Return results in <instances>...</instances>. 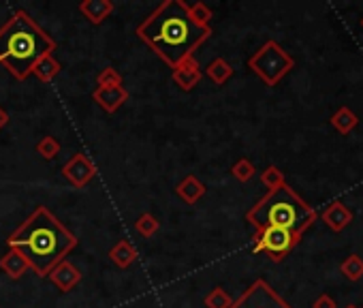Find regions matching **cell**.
I'll list each match as a JSON object with an SVG mask.
<instances>
[{"label":"cell","instance_id":"1","mask_svg":"<svg viewBox=\"0 0 363 308\" xmlns=\"http://www.w3.org/2000/svg\"><path fill=\"white\" fill-rule=\"evenodd\" d=\"M135 35L167 65L175 67L212 37L210 26H199L189 13L184 0H164L135 31Z\"/></svg>","mask_w":363,"mask_h":308},{"label":"cell","instance_id":"2","mask_svg":"<svg viewBox=\"0 0 363 308\" xmlns=\"http://www.w3.org/2000/svg\"><path fill=\"white\" fill-rule=\"evenodd\" d=\"M7 244L11 251H18L28 268L48 278L50 272L67 259L71 251L77 248V236L60 223V219L50 212L45 206H39L9 238Z\"/></svg>","mask_w":363,"mask_h":308},{"label":"cell","instance_id":"3","mask_svg":"<svg viewBox=\"0 0 363 308\" xmlns=\"http://www.w3.org/2000/svg\"><path fill=\"white\" fill-rule=\"evenodd\" d=\"M54 52L56 41L24 9L16 11L0 26V67H5L20 82L33 73L43 56Z\"/></svg>","mask_w":363,"mask_h":308},{"label":"cell","instance_id":"4","mask_svg":"<svg viewBox=\"0 0 363 308\" xmlns=\"http://www.w3.org/2000/svg\"><path fill=\"white\" fill-rule=\"evenodd\" d=\"M246 219L257 229L276 227V229H286L299 236V231L312 219V212L286 187H280V189L269 191L267 197H263L246 214Z\"/></svg>","mask_w":363,"mask_h":308},{"label":"cell","instance_id":"5","mask_svg":"<svg viewBox=\"0 0 363 308\" xmlns=\"http://www.w3.org/2000/svg\"><path fill=\"white\" fill-rule=\"evenodd\" d=\"M248 65L267 86H274L291 69L293 60L280 50V45L269 41L248 60Z\"/></svg>","mask_w":363,"mask_h":308},{"label":"cell","instance_id":"6","mask_svg":"<svg viewBox=\"0 0 363 308\" xmlns=\"http://www.w3.org/2000/svg\"><path fill=\"white\" fill-rule=\"evenodd\" d=\"M297 233L276 227H265L255 233V253H267L274 261H280L295 244Z\"/></svg>","mask_w":363,"mask_h":308},{"label":"cell","instance_id":"7","mask_svg":"<svg viewBox=\"0 0 363 308\" xmlns=\"http://www.w3.org/2000/svg\"><path fill=\"white\" fill-rule=\"evenodd\" d=\"M96 165L84 152H75L73 157L62 165V176L73 189H86L96 178Z\"/></svg>","mask_w":363,"mask_h":308},{"label":"cell","instance_id":"8","mask_svg":"<svg viewBox=\"0 0 363 308\" xmlns=\"http://www.w3.org/2000/svg\"><path fill=\"white\" fill-rule=\"evenodd\" d=\"M231 308H289L280 302V297L263 282L257 280L238 302L231 304Z\"/></svg>","mask_w":363,"mask_h":308},{"label":"cell","instance_id":"9","mask_svg":"<svg viewBox=\"0 0 363 308\" xmlns=\"http://www.w3.org/2000/svg\"><path fill=\"white\" fill-rule=\"evenodd\" d=\"M171 79L173 84L184 90V92H191L199 86V82L203 79V71H201V65L197 62V58H186L182 60L179 65H175L171 69Z\"/></svg>","mask_w":363,"mask_h":308},{"label":"cell","instance_id":"10","mask_svg":"<svg viewBox=\"0 0 363 308\" xmlns=\"http://www.w3.org/2000/svg\"><path fill=\"white\" fill-rule=\"evenodd\" d=\"M52 280V285L60 291V293H69L73 291L79 282H82V270L77 265H73L71 261H60L48 276Z\"/></svg>","mask_w":363,"mask_h":308},{"label":"cell","instance_id":"11","mask_svg":"<svg viewBox=\"0 0 363 308\" xmlns=\"http://www.w3.org/2000/svg\"><path fill=\"white\" fill-rule=\"evenodd\" d=\"M128 90L124 86H116V88H94L92 99L94 103L105 111V114H116L126 101H128Z\"/></svg>","mask_w":363,"mask_h":308},{"label":"cell","instance_id":"12","mask_svg":"<svg viewBox=\"0 0 363 308\" xmlns=\"http://www.w3.org/2000/svg\"><path fill=\"white\" fill-rule=\"evenodd\" d=\"M113 11H116L113 0H82V3H79V13H82L92 26L103 24L107 18H111Z\"/></svg>","mask_w":363,"mask_h":308},{"label":"cell","instance_id":"13","mask_svg":"<svg viewBox=\"0 0 363 308\" xmlns=\"http://www.w3.org/2000/svg\"><path fill=\"white\" fill-rule=\"evenodd\" d=\"M175 195L184 202V204H189V206H195V204H199L201 199H203V195H206V185L197 178V176H184L179 182H177V187H175Z\"/></svg>","mask_w":363,"mask_h":308},{"label":"cell","instance_id":"14","mask_svg":"<svg viewBox=\"0 0 363 308\" xmlns=\"http://www.w3.org/2000/svg\"><path fill=\"white\" fill-rule=\"evenodd\" d=\"M107 257L111 259V263H113L116 268L128 270V268L137 261L139 255H137V248L133 246V242H128V240H118V242L109 248Z\"/></svg>","mask_w":363,"mask_h":308},{"label":"cell","instance_id":"15","mask_svg":"<svg viewBox=\"0 0 363 308\" xmlns=\"http://www.w3.org/2000/svg\"><path fill=\"white\" fill-rule=\"evenodd\" d=\"M0 270H3V274H7L11 280H20L30 268H28L26 259L18 251L9 248L3 257H0Z\"/></svg>","mask_w":363,"mask_h":308},{"label":"cell","instance_id":"16","mask_svg":"<svg viewBox=\"0 0 363 308\" xmlns=\"http://www.w3.org/2000/svg\"><path fill=\"white\" fill-rule=\"evenodd\" d=\"M60 71H62V62L54 54H48L35 65L30 75H35L41 84H52L60 75Z\"/></svg>","mask_w":363,"mask_h":308},{"label":"cell","instance_id":"17","mask_svg":"<svg viewBox=\"0 0 363 308\" xmlns=\"http://www.w3.org/2000/svg\"><path fill=\"white\" fill-rule=\"evenodd\" d=\"M208 77L216 84V86H225V82H229L233 77V67L225 60V58H214L208 65Z\"/></svg>","mask_w":363,"mask_h":308},{"label":"cell","instance_id":"18","mask_svg":"<svg viewBox=\"0 0 363 308\" xmlns=\"http://www.w3.org/2000/svg\"><path fill=\"white\" fill-rule=\"evenodd\" d=\"M60 150H62V143L54 135H45V137H41L37 141V152L41 154L45 161H54L60 154Z\"/></svg>","mask_w":363,"mask_h":308},{"label":"cell","instance_id":"19","mask_svg":"<svg viewBox=\"0 0 363 308\" xmlns=\"http://www.w3.org/2000/svg\"><path fill=\"white\" fill-rule=\"evenodd\" d=\"M158 229H160V223H158V219H156L154 214H150V212L139 214V219L135 221V231H137L141 238H152V236H156Z\"/></svg>","mask_w":363,"mask_h":308},{"label":"cell","instance_id":"20","mask_svg":"<svg viewBox=\"0 0 363 308\" xmlns=\"http://www.w3.org/2000/svg\"><path fill=\"white\" fill-rule=\"evenodd\" d=\"M203 304H206L208 308H231L233 299H231V295H229L223 287H214V289L206 295Z\"/></svg>","mask_w":363,"mask_h":308},{"label":"cell","instance_id":"21","mask_svg":"<svg viewBox=\"0 0 363 308\" xmlns=\"http://www.w3.org/2000/svg\"><path fill=\"white\" fill-rule=\"evenodd\" d=\"M116 86H124L122 75L118 73V69L105 67V69L96 75V88H116Z\"/></svg>","mask_w":363,"mask_h":308},{"label":"cell","instance_id":"22","mask_svg":"<svg viewBox=\"0 0 363 308\" xmlns=\"http://www.w3.org/2000/svg\"><path fill=\"white\" fill-rule=\"evenodd\" d=\"M189 13H191V18H193L195 24H199V26H210L212 9H210L206 3H193V5H189Z\"/></svg>","mask_w":363,"mask_h":308},{"label":"cell","instance_id":"23","mask_svg":"<svg viewBox=\"0 0 363 308\" xmlns=\"http://www.w3.org/2000/svg\"><path fill=\"white\" fill-rule=\"evenodd\" d=\"M255 165L248 161V159H240L233 167H231V174H233V178L235 180H240V182H248L252 176H255Z\"/></svg>","mask_w":363,"mask_h":308},{"label":"cell","instance_id":"24","mask_svg":"<svg viewBox=\"0 0 363 308\" xmlns=\"http://www.w3.org/2000/svg\"><path fill=\"white\" fill-rule=\"evenodd\" d=\"M261 180H263V185L267 187V189H280V187H284V176H282V172L280 170H276V167H269V170H265L263 172V176H261Z\"/></svg>","mask_w":363,"mask_h":308},{"label":"cell","instance_id":"25","mask_svg":"<svg viewBox=\"0 0 363 308\" xmlns=\"http://www.w3.org/2000/svg\"><path fill=\"white\" fill-rule=\"evenodd\" d=\"M7 124H9V114H7V109L3 105H0V131H3Z\"/></svg>","mask_w":363,"mask_h":308},{"label":"cell","instance_id":"26","mask_svg":"<svg viewBox=\"0 0 363 308\" xmlns=\"http://www.w3.org/2000/svg\"><path fill=\"white\" fill-rule=\"evenodd\" d=\"M314 308H331V302H329L327 297H320V299L314 304Z\"/></svg>","mask_w":363,"mask_h":308}]
</instances>
